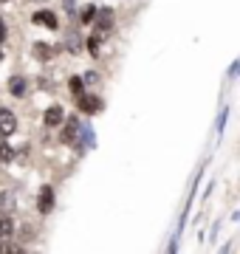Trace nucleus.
Here are the masks:
<instances>
[{
    "label": "nucleus",
    "mask_w": 240,
    "mask_h": 254,
    "mask_svg": "<svg viewBox=\"0 0 240 254\" xmlns=\"http://www.w3.org/2000/svg\"><path fill=\"white\" fill-rule=\"evenodd\" d=\"M14 130H17V116H14V110L0 108V138H9Z\"/></svg>",
    "instance_id": "obj_1"
},
{
    "label": "nucleus",
    "mask_w": 240,
    "mask_h": 254,
    "mask_svg": "<svg viewBox=\"0 0 240 254\" xmlns=\"http://www.w3.org/2000/svg\"><path fill=\"white\" fill-rule=\"evenodd\" d=\"M65 122V119H62ZM79 133H82V125H79V119H68V122H65V127H62V141L65 144H76V141H79Z\"/></svg>",
    "instance_id": "obj_2"
},
{
    "label": "nucleus",
    "mask_w": 240,
    "mask_h": 254,
    "mask_svg": "<svg viewBox=\"0 0 240 254\" xmlns=\"http://www.w3.org/2000/svg\"><path fill=\"white\" fill-rule=\"evenodd\" d=\"M76 108L82 110V113H99L102 110V99L99 96H88V93H79V96H76Z\"/></svg>",
    "instance_id": "obj_3"
},
{
    "label": "nucleus",
    "mask_w": 240,
    "mask_h": 254,
    "mask_svg": "<svg viewBox=\"0 0 240 254\" xmlns=\"http://www.w3.org/2000/svg\"><path fill=\"white\" fill-rule=\"evenodd\" d=\"M37 209H40V215H48V212L54 209V190H51V187H43V190H40Z\"/></svg>",
    "instance_id": "obj_4"
},
{
    "label": "nucleus",
    "mask_w": 240,
    "mask_h": 254,
    "mask_svg": "<svg viewBox=\"0 0 240 254\" xmlns=\"http://www.w3.org/2000/svg\"><path fill=\"white\" fill-rule=\"evenodd\" d=\"M65 119V110L60 108V105H51V108L46 110V116H43V122H46V127H60Z\"/></svg>",
    "instance_id": "obj_5"
},
{
    "label": "nucleus",
    "mask_w": 240,
    "mask_h": 254,
    "mask_svg": "<svg viewBox=\"0 0 240 254\" xmlns=\"http://www.w3.org/2000/svg\"><path fill=\"white\" fill-rule=\"evenodd\" d=\"M93 20H96V28H99V34H105V31H111L113 26V9H102L93 14Z\"/></svg>",
    "instance_id": "obj_6"
},
{
    "label": "nucleus",
    "mask_w": 240,
    "mask_h": 254,
    "mask_svg": "<svg viewBox=\"0 0 240 254\" xmlns=\"http://www.w3.org/2000/svg\"><path fill=\"white\" fill-rule=\"evenodd\" d=\"M14 209H17L14 192H0V215H14Z\"/></svg>",
    "instance_id": "obj_7"
},
{
    "label": "nucleus",
    "mask_w": 240,
    "mask_h": 254,
    "mask_svg": "<svg viewBox=\"0 0 240 254\" xmlns=\"http://www.w3.org/2000/svg\"><path fill=\"white\" fill-rule=\"evenodd\" d=\"M34 23H40V26H46V28H57L60 23H57V14L54 11H48V9H43V11H34Z\"/></svg>",
    "instance_id": "obj_8"
},
{
    "label": "nucleus",
    "mask_w": 240,
    "mask_h": 254,
    "mask_svg": "<svg viewBox=\"0 0 240 254\" xmlns=\"http://www.w3.org/2000/svg\"><path fill=\"white\" fill-rule=\"evenodd\" d=\"M14 237V220L11 215H0V240H11Z\"/></svg>",
    "instance_id": "obj_9"
},
{
    "label": "nucleus",
    "mask_w": 240,
    "mask_h": 254,
    "mask_svg": "<svg viewBox=\"0 0 240 254\" xmlns=\"http://www.w3.org/2000/svg\"><path fill=\"white\" fill-rule=\"evenodd\" d=\"M31 54H34V60H40V63H48L51 57H54V48L46 46V43H34V48H31Z\"/></svg>",
    "instance_id": "obj_10"
},
{
    "label": "nucleus",
    "mask_w": 240,
    "mask_h": 254,
    "mask_svg": "<svg viewBox=\"0 0 240 254\" xmlns=\"http://www.w3.org/2000/svg\"><path fill=\"white\" fill-rule=\"evenodd\" d=\"M26 91H28V85H26L23 76H11L9 79V93L11 96H26Z\"/></svg>",
    "instance_id": "obj_11"
},
{
    "label": "nucleus",
    "mask_w": 240,
    "mask_h": 254,
    "mask_svg": "<svg viewBox=\"0 0 240 254\" xmlns=\"http://www.w3.org/2000/svg\"><path fill=\"white\" fill-rule=\"evenodd\" d=\"M0 161L3 164H9V161H14V150H11L6 141H0Z\"/></svg>",
    "instance_id": "obj_12"
},
{
    "label": "nucleus",
    "mask_w": 240,
    "mask_h": 254,
    "mask_svg": "<svg viewBox=\"0 0 240 254\" xmlns=\"http://www.w3.org/2000/svg\"><path fill=\"white\" fill-rule=\"evenodd\" d=\"M68 85H71V91H74L76 96H79V93L85 91V82H82V76H71V82H68Z\"/></svg>",
    "instance_id": "obj_13"
},
{
    "label": "nucleus",
    "mask_w": 240,
    "mask_h": 254,
    "mask_svg": "<svg viewBox=\"0 0 240 254\" xmlns=\"http://www.w3.org/2000/svg\"><path fill=\"white\" fill-rule=\"evenodd\" d=\"M93 14H96V9H93V6H82V11H79V20H82V23H91Z\"/></svg>",
    "instance_id": "obj_14"
},
{
    "label": "nucleus",
    "mask_w": 240,
    "mask_h": 254,
    "mask_svg": "<svg viewBox=\"0 0 240 254\" xmlns=\"http://www.w3.org/2000/svg\"><path fill=\"white\" fill-rule=\"evenodd\" d=\"M105 34H96V37H91V43H88V48H91V54H99V40Z\"/></svg>",
    "instance_id": "obj_15"
},
{
    "label": "nucleus",
    "mask_w": 240,
    "mask_h": 254,
    "mask_svg": "<svg viewBox=\"0 0 240 254\" xmlns=\"http://www.w3.org/2000/svg\"><path fill=\"white\" fill-rule=\"evenodd\" d=\"M62 9L68 11V14H71V11L76 9V0H62Z\"/></svg>",
    "instance_id": "obj_16"
},
{
    "label": "nucleus",
    "mask_w": 240,
    "mask_h": 254,
    "mask_svg": "<svg viewBox=\"0 0 240 254\" xmlns=\"http://www.w3.org/2000/svg\"><path fill=\"white\" fill-rule=\"evenodd\" d=\"M6 34H9V31H6V23H3V17H0V43L6 40Z\"/></svg>",
    "instance_id": "obj_17"
},
{
    "label": "nucleus",
    "mask_w": 240,
    "mask_h": 254,
    "mask_svg": "<svg viewBox=\"0 0 240 254\" xmlns=\"http://www.w3.org/2000/svg\"><path fill=\"white\" fill-rule=\"evenodd\" d=\"M0 3H9V0H0Z\"/></svg>",
    "instance_id": "obj_18"
},
{
    "label": "nucleus",
    "mask_w": 240,
    "mask_h": 254,
    "mask_svg": "<svg viewBox=\"0 0 240 254\" xmlns=\"http://www.w3.org/2000/svg\"><path fill=\"white\" fill-rule=\"evenodd\" d=\"M0 63H3V54H0Z\"/></svg>",
    "instance_id": "obj_19"
},
{
    "label": "nucleus",
    "mask_w": 240,
    "mask_h": 254,
    "mask_svg": "<svg viewBox=\"0 0 240 254\" xmlns=\"http://www.w3.org/2000/svg\"><path fill=\"white\" fill-rule=\"evenodd\" d=\"M34 3H37V0H34Z\"/></svg>",
    "instance_id": "obj_20"
}]
</instances>
